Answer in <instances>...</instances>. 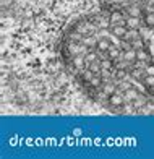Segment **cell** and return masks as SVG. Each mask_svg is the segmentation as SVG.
Masks as SVG:
<instances>
[{"instance_id": "cell-1", "label": "cell", "mask_w": 154, "mask_h": 159, "mask_svg": "<svg viewBox=\"0 0 154 159\" xmlns=\"http://www.w3.org/2000/svg\"><path fill=\"white\" fill-rule=\"evenodd\" d=\"M58 52L75 84L106 111L154 115V5L114 2L81 13Z\"/></svg>"}]
</instances>
